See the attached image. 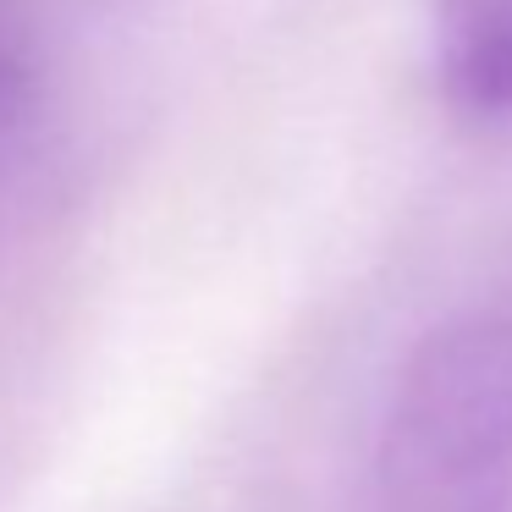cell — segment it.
Instances as JSON below:
<instances>
[{"label":"cell","instance_id":"obj_1","mask_svg":"<svg viewBox=\"0 0 512 512\" xmlns=\"http://www.w3.org/2000/svg\"><path fill=\"white\" fill-rule=\"evenodd\" d=\"M512 507V314H468L408 353L369 463V512Z\"/></svg>","mask_w":512,"mask_h":512},{"label":"cell","instance_id":"obj_2","mask_svg":"<svg viewBox=\"0 0 512 512\" xmlns=\"http://www.w3.org/2000/svg\"><path fill=\"white\" fill-rule=\"evenodd\" d=\"M441 83L463 116H512V0H441Z\"/></svg>","mask_w":512,"mask_h":512},{"label":"cell","instance_id":"obj_3","mask_svg":"<svg viewBox=\"0 0 512 512\" xmlns=\"http://www.w3.org/2000/svg\"><path fill=\"white\" fill-rule=\"evenodd\" d=\"M39 94V23L28 0H0V138L28 116Z\"/></svg>","mask_w":512,"mask_h":512}]
</instances>
